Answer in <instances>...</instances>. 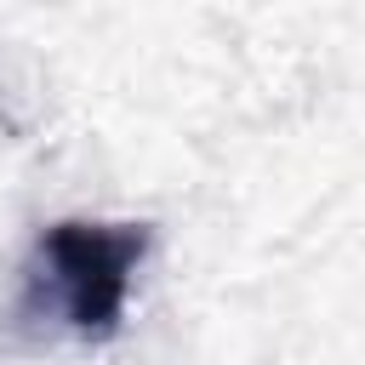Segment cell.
Wrapping results in <instances>:
<instances>
[{
  "mask_svg": "<svg viewBox=\"0 0 365 365\" xmlns=\"http://www.w3.org/2000/svg\"><path fill=\"white\" fill-rule=\"evenodd\" d=\"M148 251L143 222H51L34 245L29 308L74 336H114L131 302V274Z\"/></svg>",
  "mask_w": 365,
  "mask_h": 365,
  "instance_id": "1",
  "label": "cell"
}]
</instances>
